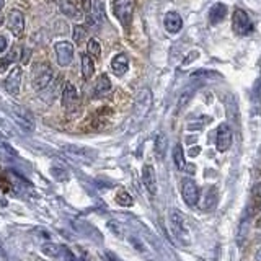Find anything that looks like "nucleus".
<instances>
[{"mask_svg": "<svg viewBox=\"0 0 261 261\" xmlns=\"http://www.w3.org/2000/svg\"><path fill=\"white\" fill-rule=\"evenodd\" d=\"M20 59V49H12L10 53H8L7 56H4V57H0V73L2 72H5L10 65L13 64V62H16Z\"/></svg>", "mask_w": 261, "mask_h": 261, "instance_id": "obj_21", "label": "nucleus"}, {"mask_svg": "<svg viewBox=\"0 0 261 261\" xmlns=\"http://www.w3.org/2000/svg\"><path fill=\"white\" fill-rule=\"evenodd\" d=\"M253 98L261 101V80H258L255 84V87H253Z\"/></svg>", "mask_w": 261, "mask_h": 261, "instance_id": "obj_33", "label": "nucleus"}, {"mask_svg": "<svg viewBox=\"0 0 261 261\" xmlns=\"http://www.w3.org/2000/svg\"><path fill=\"white\" fill-rule=\"evenodd\" d=\"M227 15V5L222 2H216L212 4V7L209 8V23L211 24H217L220 23Z\"/></svg>", "mask_w": 261, "mask_h": 261, "instance_id": "obj_16", "label": "nucleus"}, {"mask_svg": "<svg viewBox=\"0 0 261 261\" xmlns=\"http://www.w3.org/2000/svg\"><path fill=\"white\" fill-rule=\"evenodd\" d=\"M150 106H152V92L149 88H142L136 96V108L142 116H145L149 113Z\"/></svg>", "mask_w": 261, "mask_h": 261, "instance_id": "obj_14", "label": "nucleus"}, {"mask_svg": "<svg viewBox=\"0 0 261 261\" xmlns=\"http://www.w3.org/2000/svg\"><path fill=\"white\" fill-rule=\"evenodd\" d=\"M41 250H43L46 256L57 258L62 255V245H57V243H44L43 247H41Z\"/></svg>", "mask_w": 261, "mask_h": 261, "instance_id": "obj_24", "label": "nucleus"}, {"mask_svg": "<svg viewBox=\"0 0 261 261\" xmlns=\"http://www.w3.org/2000/svg\"><path fill=\"white\" fill-rule=\"evenodd\" d=\"M255 196L261 199V185H256L255 186Z\"/></svg>", "mask_w": 261, "mask_h": 261, "instance_id": "obj_36", "label": "nucleus"}, {"mask_svg": "<svg viewBox=\"0 0 261 261\" xmlns=\"http://www.w3.org/2000/svg\"><path fill=\"white\" fill-rule=\"evenodd\" d=\"M116 202L119 204V206H122V207H129V206H133V202H134V199H133V196H130L126 190H121L116 193Z\"/></svg>", "mask_w": 261, "mask_h": 261, "instance_id": "obj_25", "label": "nucleus"}, {"mask_svg": "<svg viewBox=\"0 0 261 261\" xmlns=\"http://www.w3.org/2000/svg\"><path fill=\"white\" fill-rule=\"evenodd\" d=\"M57 5H59V10L65 16H69V18H79L80 16V10L70 2V0H57Z\"/></svg>", "mask_w": 261, "mask_h": 261, "instance_id": "obj_20", "label": "nucleus"}, {"mask_svg": "<svg viewBox=\"0 0 261 261\" xmlns=\"http://www.w3.org/2000/svg\"><path fill=\"white\" fill-rule=\"evenodd\" d=\"M194 90H196V87L193 85V87H190V88L185 90V92L181 93V96H179V100H178V111H179V110H183V108H185V105L190 103V100H191L193 95H194Z\"/></svg>", "mask_w": 261, "mask_h": 261, "instance_id": "obj_28", "label": "nucleus"}, {"mask_svg": "<svg viewBox=\"0 0 261 261\" xmlns=\"http://www.w3.org/2000/svg\"><path fill=\"white\" fill-rule=\"evenodd\" d=\"M80 62H82V75H84L85 80H90L93 77V73H95V62L92 59V56L82 54Z\"/></svg>", "mask_w": 261, "mask_h": 261, "instance_id": "obj_19", "label": "nucleus"}, {"mask_svg": "<svg viewBox=\"0 0 261 261\" xmlns=\"http://www.w3.org/2000/svg\"><path fill=\"white\" fill-rule=\"evenodd\" d=\"M54 51L57 64L61 67H69L73 61V54H75V49H73V44L70 41H57L54 44Z\"/></svg>", "mask_w": 261, "mask_h": 261, "instance_id": "obj_4", "label": "nucleus"}, {"mask_svg": "<svg viewBox=\"0 0 261 261\" xmlns=\"http://www.w3.org/2000/svg\"><path fill=\"white\" fill-rule=\"evenodd\" d=\"M82 8L87 12V13H90L93 10V5H92V0H84V5H82Z\"/></svg>", "mask_w": 261, "mask_h": 261, "instance_id": "obj_35", "label": "nucleus"}, {"mask_svg": "<svg viewBox=\"0 0 261 261\" xmlns=\"http://www.w3.org/2000/svg\"><path fill=\"white\" fill-rule=\"evenodd\" d=\"M79 101V93L77 88L73 87L70 82H65L64 90H62V106L65 110H72Z\"/></svg>", "mask_w": 261, "mask_h": 261, "instance_id": "obj_13", "label": "nucleus"}, {"mask_svg": "<svg viewBox=\"0 0 261 261\" xmlns=\"http://www.w3.org/2000/svg\"><path fill=\"white\" fill-rule=\"evenodd\" d=\"M170 227L171 232L179 239L181 242H186V245L190 243V237H188V230H186V224H185V217L179 211H170Z\"/></svg>", "mask_w": 261, "mask_h": 261, "instance_id": "obj_5", "label": "nucleus"}, {"mask_svg": "<svg viewBox=\"0 0 261 261\" xmlns=\"http://www.w3.org/2000/svg\"><path fill=\"white\" fill-rule=\"evenodd\" d=\"M163 27L170 35H178L183 30V20L178 12H168L163 18Z\"/></svg>", "mask_w": 261, "mask_h": 261, "instance_id": "obj_12", "label": "nucleus"}, {"mask_svg": "<svg viewBox=\"0 0 261 261\" xmlns=\"http://www.w3.org/2000/svg\"><path fill=\"white\" fill-rule=\"evenodd\" d=\"M103 258H105V261H122L116 253L114 251H110V250H106L105 253H103Z\"/></svg>", "mask_w": 261, "mask_h": 261, "instance_id": "obj_31", "label": "nucleus"}, {"mask_svg": "<svg viewBox=\"0 0 261 261\" xmlns=\"http://www.w3.org/2000/svg\"><path fill=\"white\" fill-rule=\"evenodd\" d=\"M8 47V39L5 36H0V54H4Z\"/></svg>", "mask_w": 261, "mask_h": 261, "instance_id": "obj_34", "label": "nucleus"}, {"mask_svg": "<svg viewBox=\"0 0 261 261\" xmlns=\"http://www.w3.org/2000/svg\"><path fill=\"white\" fill-rule=\"evenodd\" d=\"M173 163L176 165L178 170H185V168H186L185 152H183V147L179 145V144L175 145V150H173Z\"/></svg>", "mask_w": 261, "mask_h": 261, "instance_id": "obj_23", "label": "nucleus"}, {"mask_svg": "<svg viewBox=\"0 0 261 261\" xmlns=\"http://www.w3.org/2000/svg\"><path fill=\"white\" fill-rule=\"evenodd\" d=\"M111 80L110 77L106 75V73H101L100 77H98L96 80V84H95V95L96 96H105V95H108L111 92Z\"/></svg>", "mask_w": 261, "mask_h": 261, "instance_id": "obj_17", "label": "nucleus"}, {"mask_svg": "<svg viewBox=\"0 0 261 261\" xmlns=\"http://www.w3.org/2000/svg\"><path fill=\"white\" fill-rule=\"evenodd\" d=\"M111 70L116 77H122L129 70V57L126 54H116L111 59Z\"/></svg>", "mask_w": 261, "mask_h": 261, "instance_id": "obj_15", "label": "nucleus"}, {"mask_svg": "<svg viewBox=\"0 0 261 261\" xmlns=\"http://www.w3.org/2000/svg\"><path fill=\"white\" fill-rule=\"evenodd\" d=\"M92 13H93L95 18L98 20V23L105 21L106 13H105V5H103L101 0H93V10H92Z\"/></svg>", "mask_w": 261, "mask_h": 261, "instance_id": "obj_27", "label": "nucleus"}, {"mask_svg": "<svg viewBox=\"0 0 261 261\" xmlns=\"http://www.w3.org/2000/svg\"><path fill=\"white\" fill-rule=\"evenodd\" d=\"M13 116L24 130H28V133L35 130V121H33V116L28 110L21 108V106H13Z\"/></svg>", "mask_w": 261, "mask_h": 261, "instance_id": "obj_10", "label": "nucleus"}, {"mask_svg": "<svg viewBox=\"0 0 261 261\" xmlns=\"http://www.w3.org/2000/svg\"><path fill=\"white\" fill-rule=\"evenodd\" d=\"M232 129L228 124H225V122H222L219 127H217V137H216V147L219 152H225L230 149L232 145Z\"/></svg>", "mask_w": 261, "mask_h": 261, "instance_id": "obj_9", "label": "nucleus"}, {"mask_svg": "<svg viewBox=\"0 0 261 261\" xmlns=\"http://www.w3.org/2000/svg\"><path fill=\"white\" fill-rule=\"evenodd\" d=\"M232 28L237 35L245 36L250 35L253 31V23L250 20L248 13L243 10V8H235L233 10V16H232Z\"/></svg>", "mask_w": 261, "mask_h": 261, "instance_id": "obj_3", "label": "nucleus"}, {"mask_svg": "<svg viewBox=\"0 0 261 261\" xmlns=\"http://www.w3.org/2000/svg\"><path fill=\"white\" fill-rule=\"evenodd\" d=\"M0 150L5 152L7 155H10V157H16V150L7 141H4V139H0Z\"/></svg>", "mask_w": 261, "mask_h": 261, "instance_id": "obj_30", "label": "nucleus"}, {"mask_svg": "<svg viewBox=\"0 0 261 261\" xmlns=\"http://www.w3.org/2000/svg\"><path fill=\"white\" fill-rule=\"evenodd\" d=\"M87 54L93 56V57H100V56H101L100 41L95 39V38H90V39H88V43H87Z\"/></svg>", "mask_w": 261, "mask_h": 261, "instance_id": "obj_26", "label": "nucleus"}, {"mask_svg": "<svg viewBox=\"0 0 261 261\" xmlns=\"http://www.w3.org/2000/svg\"><path fill=\"white\" fill-rule=\"evenodd\" d=\"M53 79H54V72L51 69V65L47 62H39L33 67L31 72V85L38 92H43L46 90L49 85L53 84Z\"/></svg>", "mask_w": 261, "mask_h": 261, "instance_id": "obj_1", "label": "nucleus"}, {"mask_svg": "<svg viewBox=\"0 0 261 261\" xmlns=\"http://www.w3.org/2000/svg\"><path fill=\"white\" fill-rule=\"evenodd\" d=\"M255 258H256V261H261V248L256 251V256H255Z\"/></svg>", "mask_w": 261, "mask_h": 261, "instance_id": "obj_37", "label": "nucleus"}, {"mask_svg": "<svg viewBox=\"0 0 261 261\" xmlns=\"http://www.w3.org/2000/svg\"><path fill=\"white\" fill-rule=\"evenodd\" d=\"M65 150L70 152L72 155H79V157H87V159H93L95 157V152L87 149V147H77V145H65L64 147Z\"/></svg>", "mask_w": 261, "mask_h": 261, "instance_id": "obj_22", "label": "nucleus"}, {"mask_svg": "<svg viewBox=\"0 0 261 261\" xmlns=\"http://www.w3.org/2000/svg\"><path fill=\"white\" fill-rule=\"evenodd\" d=\"M85 36H87L85 27H82V24H75V27H73V31H72L73 43H82V41L85 39Z\"/></svg>", "mask_w": 261, "mask_h": 261, "instance_id": "obj_29", "label": "nucleus"}, {"mask_svg": "<svg viewBox=\"0 0 261 261\" xmlns=\"http://www.w3.org/2000/svg\"><path fill=\"white\" fill-rule=\"evenodd\" d=\"M21 67L20 65H15V67L10 70V73L7 75L5 82H4V87L5 90L10 95L16 96L20 93V87H21Z\"/></svg>", "mask_w": 261, "mask_h": 261, "instance_id": "obj_8", "label": "nucleus"}, {"mask_svg": "<svg viewBox=\"0 0 261 261\" xmlns=\"http://www.w3.org/2000/svg\"><path fill=\"white\" fill-rule=\"evenodd\" d=\"M167 149H168V139H167L165 133H159L157 136H155V141H153L155 155H157L159 159H163L167 153Z\"/></svg>", "mask_w": 261, "mask_h": 261, "instance_id": "obj_18", "label": "nucleus"}, {"mask_svg": "<svg viewBox=\"0 0 261 261\" xmlns=\"http://www.w3.org/2000/svg\"><path fill=\"white\" fill-rule=\"evenodd\" d=\"M181 194L188 206L194 207L199 201V188L191 178H185L181 181Z\"/></svg>", "mask_w": 261, "mask_h": 261, "instance_id": "obj_6", "label": "nucleus"}, {"mask_svg": "<svg viewBox=\"0 0 261 261\" xmlns=\"http://www.w3.org/2000/svg\"><path fill=\"white\" fill-rule=\"evenodd\" d=\"M4 7H5V0H0V10H2Z\"/></svg>", "mask_w": 261, "mask_h": 261, "instance_id": "obj_38", "label": "nucleus"}, {"mask_svg": "<svg viewBox=\"0 0 261 261\" xmlns=\"http://www.w3.org/2000/svg\"><path fill=\"white\" fill-rule=\"evenodd\" d=\"M142 181H144V186L147 188V191H149L152 196L157 194L159 183H157V175H155V170H153L152 165H144V168H142Z\"/></svg>", "mask_w": 261, "mask_h": 261, "instance_id": "obj_11", "label": "nucleus"}, {"mask_svg": "<svg viewBox=\"0 0 261 261\" xmlns=\"http://www.w3.org/2000/svg\"><path fill=\"white\" fill-rule=\"evenodd\" d=\"M61 256H64V259H67V261H77V258L73 256V253L67 247H64V245H62V255Z\"/></svg>", "mask_w": 261, "mask_h": 261, "instance_id": "obj_32", "label": "nucleus"}, {"mask_svg": "<svg viewBox=\"0 0 261 261\" xmlns=\"http://www.w3.org/2000/svg\"><path fill=\"white\" fill-rule=\"evenodd\" d=\"M7 28L10 30L13 36H21L24 31V15L20 10H12L7 15Z\"/></svg>", "mask_w": 261, "mask_h": 261, "instance_id": "obj_7", "label": "nucleus"}, {"mask_svg": "<svg viewBox=\"0 0 261 261\" xmlns=\"http://www.w3.org/2000/svg\"><path fill=\"white\" fill-rule=\"evenodd\" d=\"M134 8L136 0H114L113 2V13L124 28H127L130 21H133Z\"/></svg>", "mask_w": 261, "mask_h": 261, "instance_id": "obj_2", "label": "nucleus"}]
</instances>
